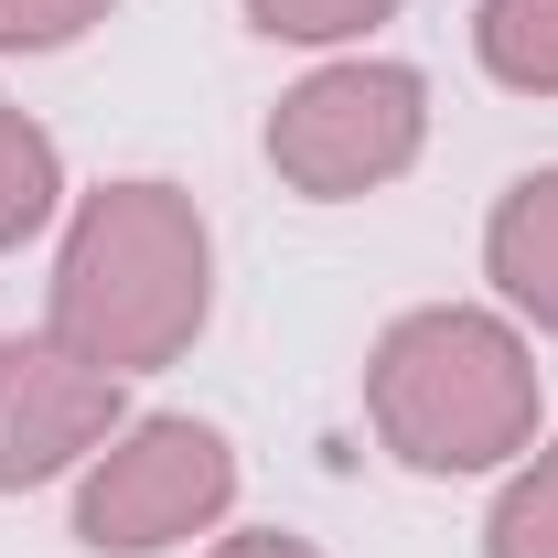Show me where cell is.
<instances>
[{"instance_id": "3", "label": "cell", "mask_w": 558, "mask_h": 558, "mask_svg": "<svg viewBox=\"0 0 558 558\" xmlns=\"http://www.w3.org/2000/svg\"><path fill=\"white\" fill-rule=\"evenodd\" d=\"M258 150L301 205H365V194L409 183L429 150V75L398 54H333L269 108Z\"/></svg>"}, {"instance_id": "8", "label": "cell", "mask_w": 558, "mask_h": 558, "mask_svg": "<svg viewBox=\"0 0 558 558\" xmlns=\"http://www.w3.org/2000/svg\"><path fill=\"white\" fill-rule=\"evenodd\" d=\"M473 65L505 97H558V0H473Z\"/></svg>"}, {"instance_id": "1", "label": "cell", "mask_w": 558, "mask_h": 558, "mask_svg": "<svg viewBox=\"0 0 558 558\" xmlns=\"http://www.w3.org/2000/svg\"><path fill=\"white\" fill-rule=\"evenodd\" d=\"M215 323V226L183 183L119 172L65 205L54 290H44V333L108 376H161L183 365L194 333Z\"/></svg>"}, {"instance_id": "9", "label": "cell", "mask_w": 558, "mask_h": 558, "mask_svg": "<svg viewBox=\"0 0 558 558\" xmlns=\"http://www.w3.org/2000/svg\"><path fill=\"white\" fill-rule=\"evenodd\" d=\"M484 558H558V440H537L484 515Z\"/></svg>"}, {"instance_id": "7", "label": "cell", "mask_w": 558, "mask_h": 558, "mask_svg": "<svg viewBox=\"0 0 558 558\" xmlns=\"http://www.w3.org/2000/svg\"><path fill=\"white\" fill-rule=\"evenodd\" d=\"M44 226H65V150L33 108L0 97V247H33Z\"/></svg>"}, {"instance_id": "11", "label": "cell", "mask_w": 558, "mask_h": 558, "mask_svg": "<svg viewBox=\"0 0 558 558\" xmlns=\"http://www.w3.org/2000/svg\"><path fill=\"white\" fill-rule=\"evenodd\" d=\"M108 11H119V0H0V54H65Z\"/></svg>"}, {"instance_id": "6", "label": "cell", "mask_w": 558, "mask_h": 558, "mask_svg": "<svg viewBox=\"0 0 558 558\" xmlns=\"http://www.w3.org/2000/svg\"><path fill=\"white\" fill-rule=\"evenodd\" d=\"M484 279L494 301L526 323V333H548L558 344V161L537 172H515L484 215Z\"/></svg>"}, {"instance_id": "2", "label": "cell", "mask_w": 558, "mask_h": 558, "mask_svg": "<svg viewBox=\"0 0 558 558\" xmlns=\"http://www.w3.org/2000/svg\"><path fill=\"white\" fill-rule=\"evenodd\" d=\"M365 429L398 473L462 484V473H515L548 429V376L515 312L484 301H418L365 354Z\"/></svg>"}, {"instance_id": "12", "label": "cell", "mask_w": 558, "mask_h": 558, "mask_svg": "<svg viewBox=\"0 0 558 558\" xmlns=\"http://www.w3.org/2000/svg\"><path fill=\"white\" fill-rule=\"evenodd\" d=\"M205 558H323L312 537H290V526H236V537H215Z\"/></svg>"}, {"instance_id": "5", "label": "cell", "mask_w": 558, "mask_h": 558, "mask_svg": "<svg viewBox=\"0 0 558 558\" xmlns=\"http://www.w3.org/2000/svg\"><path fill=\"white\" fill-rule=\"evenodd\" d=\"M130 418V376L65 354L54 333H11L0 344V494L65 484L86 473Z\"/></svg>"}, {"instance_id": "10", "label": "cell", "mask_w": 558, "mask_h": 558, "mask_svg": "<svg viewBox=\"0 0 558 558\" xmlns=\"http://www.w3.org/2000/svg\"><path fill=\"white\" fill-rule=\"evenodd\" d=\"M236 11H247V33H269V44L333 54V44H365L376 22H398L409 0H236Z\"/></svg>"}, {"instance_id": "4", "label": "cell", "mask_w": 558, "mask_h": 558, "mask_svg": "<svg viewBox=\"0 0 558 558\" xmlns=\"http://www.w3.org/2000/svg\"><path fill=\"white\" fill-rule=\"evenodd\" d=\"M236 515V440L194 409H140L75 473V548L97 558H172Z\"/></svg>"}]
</instances>
